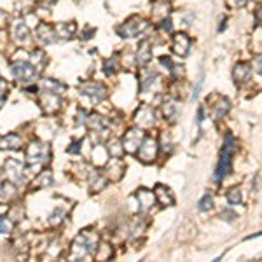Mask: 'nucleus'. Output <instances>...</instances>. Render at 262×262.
<instances>
[{
	"label": "nucleus",
	"instance_id": "nucleus-36",
	"mask_svg": "<svg viewBox=\"0 0 262 262\" xmlns=\"http://www.w3.org/2000/svg\"><path fill=\"white\" fill-rule=\"evenodd\" d=\"M100 248L103 252L96 250V253H95L98 260H107V259H110V257H112V247H109V245H101Z\"/></svg>",
	"mask_w": 262,
	"mask_h": 262
},
{
	"label": "nucleus",
	"instance_id": "nucleus-25",
	"mask_svg": "<svg viewBox=\"0 0 262 262\" xmlns=\"http://www.w3.org/2000/svg\"><path fill=\"white\" fill-rule=\"evenodd\" d=\"M86 124H88V128L91 131H98V133H101V131L107 129L109 121L105 119V117L98 116V114H91V116L86 119Z\"/></svg>",
	"mask_w": 262,
	"mask_h": 262
},
{
	"label": "nucleus",
	"instance_id": "nucleus-39",
	"mask_svg": "<svg viewBox=\"0 0 262 262\" xmlns=\"http://www.w3.org/2000/svg\"><path fill=\"white\" fill-rule=\"evenodd\" d=\"M170 72H171V77H173L175 81H180L184 77V67L182 65H177V63H173L171 65V68H170Z\"/></svg>",
	"mask_w": 262,
	"mask_h": 262
},
{
	"label": "nucleus",
	"instance_id": "nucleus-19",
	"mask_svg": "<svg viewBox=\"0 0 262 262\" xmlns=\"http://www.w3.org/2000/svg\"><path fill=\"white\" fill-rule=\"evenodd\" d=\"M158 79H159V73L155 72L154 68L142 67V70H140V89L142 91H147L150 86H154V83Z\"/></svg>",
	"mask_w": 262,
	"mask_h": 262
},
{
	"label": "nucleus",
	"instance_id": "nucleus-43",
	"mask_svg": "<svg viewBox=\"0 0 262 262\" xmlns=\"http://www.w3.org/2000/svg\"><path fill=\"white\" fill-rule=\"evenodd\" d=\"M81 142H73L72 145H68V154H79Z\"/></svg>",
	"mask_w": 262,
	"mask_h": 262
},
{
	"label": "nucleus",
	"instance_id": "nucleus-38",
	"mask_svg": "<svg viewBox=\"0 0 262 262\" xmlns=\"http://www.w3.org/2000/svg\"><path fill=\"white\" fill-rule=\"evenodd\" d=\"M117 60L116 58H109L107 61H105V73H107V75H112V73H116L117 72Z\"/></svg>",
	"mask_w": 262,
	"mask_h": 262
},
{
	"label": "nucleus",
	"instance_id": "nucleus-30",
	"mask_svg": "<svg viewBox=\"0 0 262 262\" xmlns=\"http://www.w3.org/2000/svg\"><path fill=\"white\" fill-rule=\"evenodd\" d=\"M109 158V152L103 150V147H95V152H93V159H95L96 165H105Z\"/></svg>",
	"mask_w": 262,
	"mask_h": 262
},
{
	"label": "nucleus",
	"instance_id": "nucleus-9",
	"mask_svg": "<svg viewBox=\"0 0 262 262\" xmlns=\"http://www.w3.org/2000/svg\"><path fill=\"white\" fill-rule=\"evenodd\" d=\"M81 93L96 103V101L105 100V96H107V88H105V84L96 83V81H88V83L81 84Z\"/></svg>",
	"mask_w": 262,
	"mask_h": 262
},
{
	"label": "nucleus",
	"instance_id": "nucleus-21",
	"mask_svg": "<svg viewBox=\"0 0 262 262\" xmlns=\"http://www.w3.org/2000/svg\"><path fill=\"white\" fill-rule=\"evenodd\" d=\"M232 77L238 84H245L250 81L252 77V67L248 63H238L232 70Z\"/></svg>",
	"mask_w": 262,
	"mask_h": 262
},
{
	"label": "nucleus",
	"instance_id": "nucleus-22",
	"mask_svg": "<svg viewBox=\"0 0 262 262\" xmlns=\"http://www.w3.org/2000/svg\"><path fill=\"white\" fill-rule=\"evenodd\" d=\"M53 182H55V178H53V171L51 170H44V171H40V173L34 178V182L30 184V191L42 189V187L51 186Z\"/></svg>",
	"mask_w": 262,
	"mask_h": 262
},
{
	"label": "nucleus",
	"instance_id": "nucleus-29",
	"mask_svg": "<svg viewBox=\"0 0 262 262\" xmlns=\"http://www.w3.org/2000/svg\"><path fill=\"white\" fill-rule=\"evenodd\" d=\"M159 143V149L163 150V152H171V149H173V140H171L170 133H163L161 135V140L158 142Z\"/></svg>",
	"mask_w": 262,
	"mask_h": 262
},
{
	"label": "nucleus",
	"instance_id": "nucleus-32",
	"mask_svg": "<svg viewBox=\"0 0 262 262\" xmlns=\"http://www.w3.org/2000/svg\"><path fill=\"white\" fill-rule=\"evenodd\" d=\"M14 229V222L9 217H0V234H9Z\"/></svg>",
	"mask_w": 262,
	"mask_h": 262
},
{
	"label": "nucleus",
	"instance_id": "nucleus-3",
	"mask_svg": "<svg viewBox=\"0 0 262 262\" xmlns=\"http://www.w3.org/2000/svg\"><path fill=\"white\" fill-rule=\"evenodd\" d=\"M234 138L232 135H226L224 138V145H222V150H220V159H219V165H217V170H215V180H222L226 175L229 173L231 170V161H232V152H234Z\"/></svg>",
	"mask_w": 262,
	"mask_h": 262
},
{
	"label": "nucleus",
	"instance_id": "nucleus-41",
	"mask_svg": "<svg viewBox=\"0 0 262 262\" xmlns=\"http://www.w3.org/2000/svg\"><path fill=\"white\" fill-rule=\"evenodd\" d=\"M7 23H9V14L0 9V27H6Z\"/></svg>",
	"mask_w": 262,
	"mask_h": 262
},
{
	"label": "nucleus",
	"instance_id": "nucleus-17",
	"mask_svg": "<svg viewBox=\"0 0 262 262\" xmlns=\"http://www.w3.org/2000/svg\"><path fill=\"white\" fill-rule=\"evenodd\" d=\"M21 145H23L21 137L16 133H9V135L0 137V150H18L21 149Z\"/></svg>",
	"mask_w": 262,
	"mask_h": 262
},
{
	"label": "nucleus",
	"instance_id": "nucleus-14",
	"mask_svg": "<svg viewBox=\"0 0 262 262\" xmlns=\"http://www.w3.org/2000/svg\"><path fill=\"white\" fill-rule=\"evenodd\" d=\"M154 196H155V201L161 204V206H173L175 204L173 192H171L170 187L163 186V184H158V186H155Z\"/></svg>",
	"mask_w": 262,
	"mask_h": 262
},
{
	"label": "nucleus",
	"instance_id": "nucleus-27",
	"mask_svg": "<svg viewBox=\"0 0 262 262\" xmlns=\"http://www.w3.org/2000/svg\"><path fill=\"white\" fill-rule=\"evenodd\" d=\"M107 182H109L107 175L98 171V173H93L91 177H89V189H91V192H100L101 189H105Z\"/></svg>",
	"mask_w": 262,
	"mask_h": 262
},
{
	"label": "nucleus",
	"instance_id": "nucleus-40",
	"mask_svg": "<svg viewBox=\"0 0 262 262\" xmlns=\"http://www.w3.org/2000/svg\"><path fill=\"white\" fill-rule=\"evenodd\" d=\"M6 96H7V83L2 79V75H0V107H2V103L6 101Z\"/></svg>",
	"mask_w": 262,
	"mask_h": 262
},
{
	"label": "nucleus",
	"instance_id": "nucleus-8",
	"mask_svg": "<svg viewBox=\"0 0 262 262\" xmlns=\"http://www.w3.org/2000/svg\"><path fill=\"white\" fill-rule=\"evenodd\" d=\"M9 32L11 37L16 44H28L30 42V28L24 23V19L16 18L14 21H11L9 24Z\"/></svg>",
	"mask_w": 262,
	"mask_h": 262
},
{
	"label": "nucleus",
	"instance_id": "nucleus-13",
	"mask_svg": "<svg viewBox=\"0 0 262 262\" xmlns=\"http://www.w3.org/2000/svg\"><path fill=\"white\" fill-rule=\"evenodd\" d=\"M4 173L7 175V178L14 184H19L23 180L24 166L23 163H19L18 159H7L6 165H4Z\"/></svg>",
	"mask_w": 262,
	"mask_h": 262
},
{
	"label": "nucleus",
	"instance_id": "nucleus-10",
	"mask_svg": "<svg viewBox=\"0 0 262 262\" xmlns=\"http://www.w3.org/2000/svg\"><path fill=\"white\" fill-rule=\"evenodd\" d=\"M40 107L46 114H55L61 109V95L40 89Z\"/></svg>",
	"mask_w": 262,
	"mask_h": 262
},
{
	"label": "nucleus",
	"instance_id": "nucleus-47",
	"mask_svg": "<svg viewBox=\"0 0 262 262\" xmlns=\"http://www.w3.org/2000/svg\"><path fill=\"white\" fill-rule=\"evenodd\" d=\"M243 4H245V0H232V6H234V7L236 6L240 7V6H243Z\"/></svg>",
	"mask_w": 262,
	"mask_h": 262
},
{
	"label": "nucleus",
	"instance_id": "nucleus-44",
	"mask_svg": "<svg viewBox=\"0 0 262 262\" xmlns=\"http://www.w3.org/2000/svg\"><path fill=\"white\" fill-rule=\"evenodd\" d=\"M159 61H161V63L165 65V67L168 68V70H170L171 65H173V61H171L170 58H166V56H161V58H159Z\"/></svg>",
	"mask_w": 262,
	"mask_h": 262
},
{
	"label": "nucleus",
	"instance_id": "nucleus-6",
	"mask_svg": "<svg viewBox=\"0 0 262 262\" xmlns=\"http://www.w3.org/2000/svg\"><path fill=\"white\" fill-rule=\"evenodd\" d=\"M143 138H145V135H143L142 128H131L124 133V137H122V149H124V152L128 154H137V150L140 149Z\"/></svg>",
	"mask_w": 262,
	"mask_h": 262
},
{
	"label": "nucleus",
	"instance_id": "nucleus-34",
	"mask_svg": "<svg viewBox=\"0 0 262 262\" xmlns=\"http://www.w3.org/2000/svg\"><path fill=\"white\" fill-rule=\"evenodd\" d=\"M63 219H65V212L56 210V212H53L51 217H49V224H51L53 227H58L60 224L63 222Z\"/></svg>",
	"mask_w": 262,
	"mask_h": 262
},
{
	"label": "nucleus",
	"instance_id": "nucleus-18",
	"mask_svg": "<svg viewBox=\"0 0 262 262\" xmlns=\"http://www.w3.org/2000/svg\"><path fill=\"white\" fill-rule=\"evenodd\" d=\"M135 60H137L138 67H145L150 60H152V53H150V42L149 40H142L140 46L137 49V55H135Z\"/></svg>",
	"mask_w": 262,
	"mask_h": 262
},
{
	"label": "nucleus",
	"instance_id": "nucleus-35",
	"mask_svg": "<svg viewBox=\"0 0 262 262\" xmlns=\"http://www.w3.org/2000/svg\"><path fill=\"white\" fill-rule=\"evenodd\" d=\"M227 201L229 204H232V206H236V204H240L241 203V191L240 189H231L227 192Z\"/></svg>",
	"mask_w": 262,
	"mask_h": 262
},
{
	"label": "nucleus",
	"instance_id": "nucleus-45",
	"mask_svg": "<svg viewBox=\"0 0 262 262\" xmlns=\"http://www.w3.org/2000/svg\"><path fill=\"white\" fill-rule=\"evenodd\" d=\"M255 19H257V23H262V6L255 11Z\"/></svg>",
	"mask_w": 262,
	"mask_h": 262
},
{
	"label": "nucleus",
	"instance_id": "nucleus-33",
	"mask_svg": "<svg viewBox=\"0 0 262 262\" xmlns=\"http://www.w3.org/2000/svg\"><path fill=\"white\" fill-rule=\"evenodd\" d=\"M163 114L170 122H175V117H177V107L173 103H166L163 105Z\"/></svg>",
	"mask_w": 262,
	"mask_h": 262
},
{
	"label": "nucleus",
	"instance_id": "nucleus-24",
	"mask_svg": "<svg viewBox=\"0 0 262 262\" xmlns=\"http://www.w3.org/2000/svg\"><path fill=\"white\" fill-rule=\"evenodd\" d=\"M55 30H56V34H58V39H61V40H68V39H72V37L75 35L77 24L73 23V21L58 23V24H55Z\"/></svg>",
	"mask_w": 262,
	"mask_h": 262
},
{
	"label": "nucleus",
	"instance_id": "nucleus-28",
	"mask_svg": "<svg viewBox=\"0 0 262 262\" xmlns=\"http://www.w3.org/2000/svg\"><path fill=\"white\" fill-rule=\"evenodd\" d=\"M40 89H46V91H53V93H58V95H63L67 91V86L63 83L56 79H44L40 81Z\"/></svg>",
	"mask_w": 262,
	"mask_h": 262
},
{
	"label": "nucleus",
	"instance_id": "nucleus-1",
	"mask_svg": "<svg viewBox=\"0 0 262 262\" xmlns=\"http://www.w3.org/2000/svg\"><path fill=\"white\" fill-rule=\"evenodd\" d=\"M98 238L96 232L93 231H83L75 236V240L72 241L70 253H68V259L72 260H81V259H88V257L95 255L96 248H98Z\"/></svg>",
	"mask_w": 262,
	"mask_h": 262
},
{
	"label": "nucleus",
	"instance_id": "nucleus-7",
	"mask_svg": "<svg viewBox=\"0 0 262 262\" xmlns=\"http://www.w3.org/2000/svg\"><path fill=\"white\" fill-rule=\"evenodd\" d=\"M158 150H159V143L154 140L152 137H145L140 145V149L137 150V155L138 159H140L142 163H145V165H149V163H152L155 159V155H158Z\"/></svg>",
	"mask_w": 262,
	"mask_h": 262
},
{
	"label": "nucleus",
	"instance_id": "nucleus-23",
	"mask_svg": "<svg viewBox=\"0 0 262 262\" xmlns=\"http://www.w3.org/2000/svg\"><path fill=\"white\" fill-rule=\"evenodd\" d=\"M18 191H16V184L7 180V182L0 184V203H11L16 198Z\"/></svg>",
	"mask_w": 262,
	"mask_h": 262
},
{
	"label": "nucleus",
	"instance_id": "nucleus-2",
	"mask_svg": "<svg viewBox=\"0 0 262 262\" xmlns=\"http://www.w3.org/2000/svg\"><path fill=\"white\" fill-rule=\"evenodd\" d=\"M11 72H12V75L19 81V83H24V84H32L37 79V75H39V68L32 63L28 56L27 58L12 60Z\"/></svg>",
	"mask_w": 262,
	"mask_h": 262
},
{
	"label": "nucleus",
	"instance_id": "nucleus-12",
	"mask_svg": "<svg viewBox=\"0 0 262 262\" xmlns=\"http://www.w3.org/2000/svg\"><path fill=\"white\" fill-rule=\"evenodd\" d=\"M135 122L138 128H150L155 122V112L149 105H142L140 109L135 112Z\"/></svg>",
	"mask_w": 262,
	"mask_h": 262
},
{
	"label": "nucleus",
	"instance_id": "nucleus-5",
	"mask_svg": "<svg viewBox=\"0 0 262 262\" xmlns=\"http://www.w3.org/2000/svg\"><path fill=\"white\" fill-rule=\"evenodd\" d=\"M147 27H149L147 19L140 18V16H131L129 19H126L124 23H121L119 27L116 28V32L122 39H133V37L140 35L142 32H145Z\"/></svg>",
	"mask_w": 262,
	"mask_h": 262
},
{
	"label": "nucleus",
	"instance_id": "nucleus-20",
	"mask_svg": "<svg viewBox=\"0 0 262 262\" xmlns=\"http://www.w3.org/2000/svg\"><path fill=\"white\" fill-rule=\"evenodd\" d=\"M124 171H126V166H124V163L119 161V159L110 161L107 168H105V175H107V178H110V180H121L122 175H124Z\"/></svg>",
	"mask_w": 262,
	"mask_h": 262
},
{
	"label": "nucleus",
	"instance_id": "nucleus-26",
	"mask_svg": "<svg viewBox=\"0 0 262 262\" xmlns=\"http://www.w3.org/2000/svg\"><path fill=\"white\" fill-rule=\"evenodd\" d=\"M229 109H231V103H229L227 98L217 96L214 107H212V110H214V117H215V119H220V117H224L229 112Z\"/></svg>",
	"mask_w": 262,
	"mask_h": 262
},
{
	"label": "nucleus",
	"instance_id": "nucleus-16",
	"mask_svg": "<svg viewBox=\"0 0 262 262\" xmlns=\"http://www.w3.org/2000/svg\"><path fill=\"white\" fill-rule=\"evenodd\" d=\"M135 196H137L138 204H140V212H149L150 208L154 206L155 196H154L152 191H149V189H138Z\"/></svg>",
	"mask_w": 262,
	"mask_h": 262
},
{
	"label": "nucleus",
	"instance_id": "nucleus-48",
	"mask_svg": "<svg viewBox=\"0 0 262 262\" xmlns=\"http://www.w3.org/2000/svg\"><path fill=\"white\" fill-rule=\"evenodd\" d=\"M260 6H262V0H260Z\"/></svg>",
	"mask_w": 262,
	"mask_h": 262
},
{
	"label": "nucleus",
	"instance_id": "nucleus-42",
	"mask_svg": "<svg viewBox=\"0 0 262 262\" xmlns=\"http://www.w3.org/2000/svg\"><path fill=\"white\" fill-rule=\"evenodd\" d=\"M161 28L163 30H166V32H171V28H173V24H171V19L170 18H165L161 21Z\"/></svg>",
	"mask_w": 262,
	"mask_h": 262
},
{
	"label": "nucleus",
	"instance_id": "nucleus-31",
	"mask_svg": "<svg viewBox=\"0 0 262 262\" xmlns=\"http://www.w3.org/2000/svg\"><path fill=\"white\" fill-rule=\"evenodd\" d=\"M9 219L12 222H21L24 219V208L23 206H18V204H14V206L11 208V214H9Z\"/></svg>",
	"mask_w": 262,
	"mask_h": 262
},
{
	"label": "nucleus",
	"instance_id": "nucleus-37",
	"mask_svg": "<svg viewBox=\"0 0 262 262\" xmlns=\"http://www.w3.org/2000/svg\"><path fill=\"white\" fill-rule=\"evenodd\" d=\"M212 206H214V199H212V196H210V194H206V196H204V198L201 199V201H199L198 210H199V212H208Z\"/></svg>",
	"mask_w": 262,
	"mask_h": 262
},
{
	"label": "nucleus",
	"instance_id": "nucleus-15",
	"mask_svg": "<svg viewBox=\"0 0 262 262\" xmlns=\"http://www.w3.org/2000/svg\"><path fill=\"white\" fill-rule=\"evenodd\" d=\"M191 47V39L186 34H175L173 44H171V51L178 56H186Z\"/></svg>",
	"mask_w": 262,
	"mask_h": 262
},
{
	"label": "nucleus",
	"instance_id": "nucleus-4",
	"mask_svg": "<svg viewBox=\"0 0 262 262\" xmlns=\"http://www.w3.org/2000/svg\"><path fill=\"white\" fill-rule=\"evenodd\" d=\"M51 159V150L46 142L34 140L27 147V163L28 165H46Z\"/></svg>",
	"mask_w": 262,
	"mask_h": 262
},
{
	"label": "nucleus",
	"instance_id": "nucleus-11",
	"mask_svg": "<svg viewBox=\"0 0 262 262\" xmlns=\"http://www.w3.org/2000/svg\"><path fill=\"white\" fill-rule=\"evenodd\" d=\"M35 34H37V39H39V42H42L44 46H51V44L60 42L58 34H56V30H55V24L40 23L39 27H37Z\"/></svg>",
	"mask_w": 262,
	"mask_h": 262
},
{
	"label": "nucleus",
	"instance_id": "nucleus-46",
	"mask_svg": "<svg viewBox=\"0 0 262 262\" xmlns=\"http://www.w3.org/2000/svg\"><path fill=\"white\" fill-rule=\"evenodd\" d=\"M222 217H226L227 222H231V220H234V214H229V212H224Z\"/></svg>",
	"mask_w": 262,
	"mask_h": 262
}]
</instances>
